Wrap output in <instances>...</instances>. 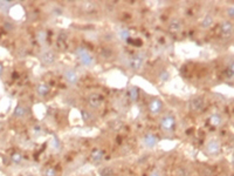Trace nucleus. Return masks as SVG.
Returning a JSON list of instances; mask_svg holds the SVG:
<instances>
[{
	"label": "nucleus",
	"mask_w": 234,
	"mask_h": 176,
	"mask_svg": "<svg viewBox=\"0 0 234 176\" xmlns=\"http://www.w3.org/2000/svg\"><path fill=\"white\" fill-rule=\"evenodd\" d=\"M103 157H104V150H102V149H94L90 155V159L94 163L101 162L103 160Z\"/></svg>",
	"instance_id": "2eb2a0df"
},
{
	"label": "nucleus",
	"mask_w": 234,
	"mask_h": 176,
	"mask_svg": "<svg viewBox=\"0 0 234 176\" xmlns=\"http://www.w3.org/2000/svg\"><path fill=\"white\" fill-rule=\"evenodd\" d=\"M176 125H177L176 118L173 115H170V114L164 115L159 121V127L165 133H172L175 130V128H176Z\"/></svg>",
	"instance_id": "f257e3e1"
},
{
	"label": "nucleus",
	"mask_w": 234,
	"mask_h": 176,
	"mask_svg": "<svg viewBox=\"0 0 234 176\" xmlns=\"http://www.w3.org/2000/svg\"><path fill=\"white\" fill-rule=\"evenodd\" d=\"M233 22L231 20H225L221 22V26H220V33L224 38H231L233 34Z\"/></svg>",
	"instance_id": "6e6552de"
},
{
	"label": "nucleus",
	"mask_w": 234,
	"mask_h": 176,
	"mask_svg": "<svg viewBox=\"0 0 234 176\" xmlns=\"http://www.w3.org/2000/svg\"><path fill=\"white\" fill-rule=\"evenodd\" d=\"M43 176H57V170L54 167H48L45 169Z\"/></svg>",
	"instance_id": "4be33fe9"
},
{
	"label": "nucleus",
	"mask_w": 234,
	"mask_h": 176,
	"mask_svg": "<svg viewBox=\"0 0 234 176\" xmlns=\"http://www.w3.org/2000/svg\"><path fill=\"white\" fill-rule=\"evenodd\" d=\"M225 77L227 79H233L234 77V69H233V63H231V66H228L225 70Z\"/></svg>",
	"instance_id": "393cba45"
},
{
	"label": "nucleus",
	"mask_w": 234,
	"mask_h": 176,
	"mask_svg": "<svg viewBox=\"0 0 234 176\" xmlns=\"http://www.w3.org/2000/svg\"><path fill=\"white\" fill-rule=\"evenodd\" d=\"M27 113H28V110H27V108H26L25 106L18 105L16 107H15L14 113H13V116L16 118V119H22V118H25V116L27 115Z\"/></svg>",
	"instance_id": "4468645a"
},
{
	"label": "nucleus",
	"mask_w": 234,
	"mask_h": 176,
	"mask_svg": "<svg viewBox=\"0 0 234 176\" xmlns=\"http://www.w3.org/2000/svg\"><path fill=\"white\" fill-rule=\"evenodd\" d=\"M46 38H47V33H46V31H40V32L38 33V40H39L40 42L46 41Z\"/></svg>",
	"instance_id": "bb28decb"
},
{
	"label": "nucleus",
	"mask_w": 234,
	"mask_h": 176,
	"mask_svg": "<svg viewBox=\"0 0 234 176\" xmlns=\"http://www.w3.org/2000/svg\"><path fill=\"white\" fill-rule=\"evenodd\" d=\"M190 175V171L187 170V168L185 167H179L177 169V176H189Z\"/></svg>",
	"instance_id": "a878e982"
},
{
	"label": "nucleus",
	"mask_w": 234,
	"mask_h": 176,
	"mask_svg": "<svg viewBox=\"0 0 234 176\" xmlns=\"http://www.w3.org/2000/svg\"><path fill=\"white\" fill-rule=\"evenodd\" d=\"M76 55H77L80 62L85 67H90L94 63V56L85 48V47H78L76 48Z\"/></svg>",
	"instance_id": "f03ea898"
},
{
	"label": "nucleus",
	"mask_w": 234,
	"mask_h": 176,
	"mask_svg": "<svg viewBox=\"0 0 234 176\" xmlns=\"http://www.w3.org/2000/svg\"><path fill=\"white\" fill-rule=\"evenodd\" d=\"M150 176H160V174H159L158 171H153V173H152V174H151Z\"/></svg>",
	"instance_id": "2f4dec72"
},
{
	"label": "nucleus",
	"mask_w": 234,
	"mask_h": 176,
	"mask_svg": "<svg viewBox=\"0 0 234 176\" xmlns=\"http://www.w3.org/2000/svg\"><path fill=\"white\" fill-rule=\"evenodd\" d=\"M57 59L56 53L54 51H45L42 54L40 55V61L45 65V66H52L54 65Z\"/></svg>",
	"instance_id": "39448f33"
},
{
	"label": "nucleus",
	"mask_w": 234,
	"mask_h": 176,
	"mask_svg": "<svg viewBox=\"0 0 234 176\" xmlns=\"http://www.w3.org/2000/svg\"><path fill=\"white\" fill-rule=\"evenodd\" d=\"M144 61H145V55L142 54V53H138V54L134 55L132 58H130V60H129V68L137 72V70H139L143 67Z\"/></svg>",
	"instance_id": "7ed1b4c3"
},
{
	"label": "nucleus",
	"mask_w": 234,
	"mask_h": 176,
	"mask_svg": "<svg viewBox=\"0 0 234 176\" xmlns=\"http://www.w3.org/2000/svg\"><path fill=\"white\" fill-rule=\"evenodd\" d=\"M22 154L21 153H19V152H14V153H12L11 154V161L13 162L14 164H20L22 162Z\"/></svg>",
	"instance_id": "a211bd4d"
},
{
	"label": "nucleus",
	"mask_w": 234,
	"mask_h": 176,
	"mask_svg": "<svg viewBox=\"0 0 234 176\" xmlns=\"http://www.w3.org/2000/svg\"><path fill=\"white\" fill-rule=\"evenodd\" d=\"M214 24V18H213L212 14H206L204 17V19L201 20V24L200 26L204 28V29H207V28H211Z\"/></svg>",
	"instance_id": "f3484780"
},
{
	"label": "nucleus",
	"mask_w": 234,
	"mask_h": 176,
	"mask_svg": "<svg viewBox=\"0 0 234 176\" xmlns=\"http://www.w3.org/2000/svg\"><path fill=\"white\" fill-rule=\"evenodd\" d=\"M99 176H115V170L111 167H104L99 170Z\"/></svg>",
	"instance_id": "6ab92c4d"
},
{
	"label": "nucleus",
	"mask_w": 234,
	"mask_h": 176,
	"mask_svg": "<svg viewBox=\"0 0 234 176\" xmlns=\"http://www.w3.org/2000/svg\"><path fill=\"white\" fill-rule=\"evenodd\" d=\"M28 176H33V175H28Z\"/></svg>",
	"instance_id": "72a5a7b5"
},
{
	"label": "nucleus",
	"mask_w": 234,
	"mask_h": 176,
	"mask_svg": "<svg viewBox=\"0 0 234 176\" xmlns=\"http://www.w3.org/2000/svg\"><path fill=\"white\" fill-rule=\"evenodd\" d=\"M129 94H130V99H131L132 102H136L139 98V91H138L137 87H132L129 92Z\"/></svg>",
	"instance_id": "aec40b11"
},
{
	"label": "nucleus",
	"mask_w": 234,
	"mask_h": 176,
	"mask_svg": "<svg viewBox=\"0 0 234 176\" xmlns=\"http://www.w3.org/2000/svg\"><path fill=\"white\" fill-rule=\"evenodd\" d=\"M87 102H88V106L92 108V109H97L99 108L102 103H103V96L99 94V93H92L89 96H88V100H87Z\"/></svg>",
	"instance_id": "0eeeda50"
},
{
	"label": "nucleus",
	"mask_w": 234,
	"mask_h": 176,
	"mask_svg": "<svg viewBox=\"0 0 234 176\" xmlns=\"http://www.w3.org/2000/svg\"><path fill=\"white\" fill-rule=\"evenodd\" d=\"M206 152L207 154L211 155V156H215V155L220 154L221 152V143L215 139H212L207 142L206 144Z\"/></svg>",
	"instance_id": "423d86ee"
},
{
	"label": "nucleus",
	"mask_w": 234,
	"mask_h": 176,
	"mask_svg": "<svg viewBox=\"0 0 234 176\" xmlns=\"http://www.w3.org/2000/svg\"><path fill=\"white\" fill-rule=\"evenodd\" d=\"M101 55H102V58H104V59L113 58V49L110 48V47H103V48H102V52H101Z\"/></svg>",
	"instance_id": "412c9836"
},
{
	"label": "nucleus",
	"mask_w": 234,
	"mask_h": 176,
	"mask_svg": "<svg viewBox=\"0 0 234 176\" xmlns=\"http://www.w3.org/2000/svg\"><path fill=\"white\" fill-rule=\"evenodd\" d=\"M11 5H12L11 1H0V11L1 12H7Z\"/></svg>",
	"instance_id": "b1692460"
},
{
	"label": "nucleus",
	"mask_w": 234,
	"mask_h": 176,
	"mask_svg": "<svg viewBox=\"0 0 234 176\" xmlns=\"http://www.w3.org/2000/svg\"><path fill=\"white\" fill-rule=\"evenodd\" d=\"M63 77H64L66 81H67L68 84H77L78 74L74 69H71V68L66 69L64 70V73H63Z\"/></svg>",
	"instance_id": "9b49d317"
},
{
	"label": "nucleus",
	"mask_w": 234,
	"mask_h": 176,
	"mask_svg": "<svg viewBox=\"0 0 234 176\" xmlns=\"http://www.w3.org/2000/svg\"><path fill=\"white\" fill-rule=\"evenodd\" d=\"M234 8L233 6H231V7H228L227 8V15L229 17V19H233V17H234Z\"/></svg>",
	"instance_id": "c85d7f7f"
},
{
	"label": "nucleus",
	"mask_w": 234,
	"mask_h": 176,
	"mask_svg": "<svg viewBox=\"0 0 234 176\" xmlns=\"http://www.w3.org/2000/svg\"><path fill=\"white\" fill-rule=\"evenodd\" d=\"M120 36H121L122 40H127L129 38V31L128 29H122L120 32Z\"/></svg>",
	"instance_id": "cd10ccee"
},
{
	"label": "nucleus",
	"mask_w": 234,
	"mask_h": 176,
	"mask_svg": "<svg viewBox=\"0 0 234 176\" xmlns=\"http://www.w3.org/2000/svg\"><path fill=\"white\" fill-rule=\"evenodd\" d=\"M5 27L8 28V31H12V25H9V24H5Z\"/></svg>",
	"instance_id": "7c9ffc66"
},
{
	"label": "nucleus",
	"mask_w": 234,
	"mask_h": 176,
	"mask_svg": "<svg viewBox=\"0 0 234 176\" xmlns=\"http://www.w3.org/2000/svg\"><path fill=\"white\" fill-rule=\"evenodd\" d=\"M158 137H157L155 134H146L145 136H144V139H143V143H144V146L148 148H153L156 146L157 143H158Z\"/></svg>",
	"instance_id": "f8f14e48"
},
{
	"label": "nucleus",
	"mask_w": 234,
	"mask_h": 176,
	"mask_svg": "<svg viewBox=\"0 0 234 176\" xmlns=\"http://www.w3.org/2000/svg\"><path fill=\"white\" fill-rule=\"evenodd\" d=\"M200 175H203V176H212V174H211V171H210L208 169H203V170H200Z\"/></svg>",
	"instance_id": "c756f323"
},
{
	"label": "nucleus",
	"mask_w": 234,
	"mask_h": 176,
	"mask_svg": "<svg viewBox=\"0 0 234 176\" xmlns=\"http://www.w3.org/2000/svg\"><path fill=\"white\" fill-rule=\"evenodd\" d=\"M50 92L49 86L46 84V82H40V84L36 86V94L40 96V98H46Z\"/></svg>",
	"instance_id": "ddd939ff"
},
{
	"label": "nucleus",
	"mask_w": 234,
	"mask_h": 176,
	"mask_svg": "<svg viewBox=\"0 0 234 176\" xmlns=\"http://www.w3.org/2000/svg\"><path fill=\"white\" fill-rule=\"evenodd\" d=\"M167 29H169L170 33L177 34V33H179V32L183 29V22H182L180 19H178V18H173V19L169 22Z\"/></svg>",
	"instance_id": "9d476101"
},
{
	"label": "nucleus",
	"mask_w": 234,
	"mask_h": 176,
	"mask_svg": "<svg viewBox=\"0 0 234 176\" xmlns=\"http://www.w3.org/2000/svg\"><path fill=\"white\" fill-rule=\"evenodd\" d=\"M158 77H159V80L160 81H167L169 79H170V74H169V72L166 69H162L159 72V74H158Z\"/></svg>",
	"instance_id": "5701e85b"
},
{
	"label": "nucleus",
	"mask_w": 234,
	"mask_h": 176,
	"mask_svg": "<svg viewBox=\"0 0 234 176\" xmlns=\"http://www.w3.org/2000/svg\"><path fill=\"white\" fill-rule=\"evenodd\" d=\"M189 106H190V109L192 112H201L204 109V107H205V99L203 98L201 95H196L190 100Z\"/></svg>",
	"instance_id": "20e7f679"
},
{
	"label": "nucleus",
	"mask_w": 234,
	"mask_h": 176,
	"mask_svg": "<svg viewBox=\"0 0 234 176\" xmlns=\"http://www.w3.org/2000/svg\"><path fill=\"white\" fill-rule=\"evenodd\" d=\"M149 110H150V113L153 114V115L159 114V113L163 110V102L157 98L152 99L149 103Z\"/></svg>",
	"instance_id": "1a4fd4ad"
},
{
	"label": "nucleus",
	"mask_w": 234,
	"mask_h": 176,
	"mask_svg": "<svg viewBox=\"0 0 234 176\" xmlns=\"http://www.w3.org/2000/svg\"><path fill=\"white\" fill-rule=\"evenodd\" d=\"M1 70H2V67H1V65H0V74H1Z\"/></svg>",
	"instance_id": "473e14b6"
},
{
	"label": "nucleus",
	"mask_w": 234,
	"mask_h": 176,
	"mask_svg": "<svg viewBox=\"0 0 234 176\" xmlns=\"http://www.w3.org/2000/svg\"><path fill=\"white\" fill-rule=\"evenodd\" d=\"M208 121H210V123H211L212 126L219 127V126H221V125H222V122H224V119H222L221 114H219V113H214V114H212V115L210 116Z\"/></svg>",
	"instance_id": "dca6fc26"
}]
</instances>
